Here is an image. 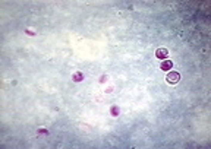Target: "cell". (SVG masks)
I'll return each mask as SVG.
<instances>
[{"label": "cell", "instance_id": "cell-4", "mask_svg": "<svg viewBox=\"0 0 211 149\" xmlns=\"http://www.w3.org/2000/svg\"><path fill=\"white\" fill-rule=\"evenodd\" d=\"M72 80L73 82H82L84 80V73L82 72H75L73 76H72Z\"/></svg>", "mask_w": 211, "mask_h": 149}, {"label": "cell", "instance_id": "cell-1", "mask_svg": "<svg viewBox=\"0 0 211 149\" xmlns=\"http://www.w3.org/2000/svg\"><path fill=\"white\" fill-rule=\"evenodd\" d=\"M166 79H167V82H169V83L176 85V83L180 80V73H179V72H169L167 76H166Z\"/></svg>", "mask_w": 211, "mask_h": 149}, {"label": "cell", "instance_id": "cell-5", "mask_svg": "<svg viewBox=\"0 0 211 149\" xmlns=\"http://www.w3.org/2000/svg\"><path fill=\"white\" fill-rule=\"evenodd\" d=\"M110 112H111V115H113V117H117V115H119V107H117V105H111V108H110Z\"/></svg>", "mask_w": 211, "mask_h": 149}, {"label": "cell", "instance_id": "cell-3", "mask_svg": "<svg viewBox=\"0 0 211 149\" xmlns=\"http://www.w3.org/2000/svg\"><path fill=\"white\" fill-rule=\"evenodd\" d=\"M161 70H164V72H169V70H172V67H173V61L172 60H163V63H161Z\"/></svg>", "mask_w": 211, "mask_h": 149}, {"label": "cell", "instance_id": "cell-2", "mask_svg": "<svg viewBox=\"0 0 211 149\" xmlns=\"http://www.w3.org/2000/svg\"><path fill=\"white\" fill-rule=\"evenodd\" d=\"M167 56H169V51L166 50V48H158L157 51H156V57H157L158 60H167Z\"/></svg>", "mask_w": 211, "mask_h": 149}, {"label": "cell", "instance_id": "cell-6", "mask_svg": "<svg viewBox=\"0 0 211 149\" xmlns=\"http://www.w3.org/2000/svg\"><path fill=\"white\" fill-rule=\"evenodd\" d=\"M38 133H40V134H46V133H49V130H46V129H38Z\"/></svg>", "mask_w": 211, "mask_h": 149}]
</instances>
